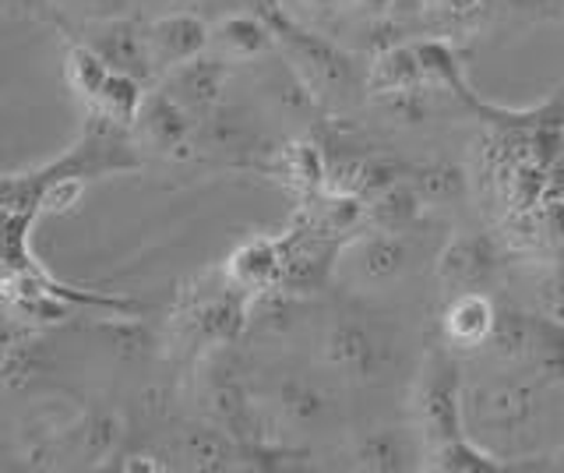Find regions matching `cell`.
Listing matches in <instances>:
<instances>
[{
	"label": "cell",
	"instance_id": "6da1fadb",
	"mask_svg": "<svg viewBox=\"0 0 564 473\" xmlns=\"http://www.w3.org/2000/svg\"><path fill=\"white\" fill-rule=\"evenodd\" d=\"M463 385H458V367L445 354V350H434L427 364L420 367V381H416V396H413V413H416V428L423 434L427 449H437L452 442V438L463 434Z\"/></svg>",
	"mask_w": 564,
	"mask_h": 473
},
{
	"label": "cell",
	"instance_id": "7a4b0ae2",
	"mask_svg": "<svg viewBox=\"0 0 564 473\" xmlns=\"http://www.w3.org/2000/svg\"><path fill=\"white\" fill-rule=\"evenodd\" d=\"M463 413L490 434H516L536 417V385L505 378L484 389H469L463 396Z\"/></svg>",
	"mask_w": 564,
	"mask_h": 473
},
{
	"label": "cell",
	"instance_id": "3957f363",
	"mask_svg": "<svg viewBox=\"0 0 564 473\" xmlns=\"http://www.w3.org/2000/svg\"><path fill=\"white\" fill-rule=\"evenodd\" d=\"M264 22L272 25L279 43L290 46V61L296 67V75L304 78L311 89H328V85H339L343 89L349 82V61L335 46L317 40L314 32L293 25V19H286V14H279L272 8L264 11Z\"/></svg>",
	"mask_w": 564,
	"mask_h": 473
},
{
	"label": "cell",
	"instance_id": "277c9868",
	"mask_svg": "<svg viewBox=\"0 0 564 473\" xmlns=\"http://www.w3.org/2000/svg\"><path fill=\"white\" fill-rule=\"evenodd\" d=\"M149 40V54H152V67L155 72H173L194 57H202L212 46V29L198 19V14L176 11V14H163L145 29Z\"/></svg>",
	"mask_w": 564,
	"mask_h": 473
},
{
	"label": "cell",
	"instance_id": "5b68a950",
	"mask_svg": "<svg viewBox=\"0 0 564 473\" xmlns=\"http://www.w3.org/2000/svg\"><path fill=\"white\" fill-rule=\"evenodd\" d=\"M85 43L96 50V54L110 64V72H123L145 82L155 67H152V54H149V40L145 29H138L128 19H117V14H106L102 22H96L88 29Z\"/></svg>",
	"mask_w": 564,
	"mask_h": 473
},
{
	"label": "cell",
	"instance_id": "8992f818",
	"mask_svg": "<svg viewBox=\"0 0 564 473\" xmlns=\"http://www.w3.org/2000/svg\"><path fill=\"white\" fill-rule=\"evenodd\" d=\"M226 89V64L223 57H194L181 67H173L166 78V96L191 114V120H198L219 107Z\"/></svg>",
	"mask_w": 564,
	"mask_h": 473
},
{
	"label": "cell",
	"instance_id": "52a82bcc",
	"mask_svg": "<svg viewBox=\"0 0 564 473\" xmlns=\"http://www.w3.org/2000/svg\"><path fill=\"white\" fill-rule=\"evenodd\" d=\"M349 269L364 287H388L410 269V248L402 237H395V230H381L378 237H367L352 248Z\"/></svg>",
	"mask_w": 564,
	"mask_h": 473
},
{
	"label": "cell",
	"instance_id": "ba28073f",
	"mask_svg": "<svg viewBox=\"0 0 564 473\" xmlns=\"http://www.w3.org/2000/svg\"><path fill=\"white\" fill-rule=\"evenodd\" d=\"M191 114L181 107V103H173L166 93H152L145 96V107H141L134 128H138V138L145 142L149 149H159V152H181L187 149V135H191Z\"/></svg>",
	"mask_w": 564,
	"mask_h": 473
},
{
	"label": "cell",
	"instance_id": "9c48e42d",
	"mask_svg": "<svg viewBox=\"0 0 564 473\" xmlns=\"http://www.w3.org/2000/svg\"><path fill=\"white\" fill-rule=\"evenodd\" d=\"M384 350L378 346V340L357 322H339L332 325V332L325 336V361L343 372L346 378H370L378 375Z\"/></svg>",
	"mask_w": 564,
	"mask_h": 473
},
{
	"label": "cell",
	"instance_id": "30bf717a",
	"mask_svg": "<svg viewBox=\"0 0 564 473\" xmlns=\"http://www.w3.org/2000/svg\"><path fill=\"white\" fill-rule=\"evenodd\" d=\"M494 266H498V255H494L487 237H458L448 244L445 255H441L437 276L445 287L466 293L473 287H480L484 279L494 272Z\"/></svg>",
	"mask_w": 564,
	"mask_h": 473
},
{
	"label": "cell",
	"instance_id": "8fae6325",
	"mask_svg": "<svg viewBox=\"0 0 564 473\" xmlns=\"http://www.w3.org/2000/svg\"><path fill=\"white\" fill-rule=\"evenodd\" d=\"M272 25L258 14H229L212 29V50L226 61H254L264 50H272Z\"/></svg>",
	"mask_w": 564,
	"mask_h": 473
},
{
	"label": "cell",
	"instance_id": "7c38bea8",
	"mask_svg": "<svg viewBox=\"0 0 564 473\" xmlns=\"http://www.w3.org/2000/svg\"><path fill=\"white\" fill-rule=\"evenodd\" d=\"M494 322H498V311H494L487 297L476 290H466V293H458L445 311V336H448V343L466 346V350L487 346Z\"/></svg>",
	"mask_w": 564,
	"mask_h": 473
},
{
	"label": "cell",
	"instance_id": "4fadbf2b",
	"mask_svg": "<svg viewBox=\"0 0 564 473\" xmlns=\"http://www.w3.org/2000/svg\"><path fill=\"white\" fill-rule=\"evenodd\" d=\"M427 82L423 75V64L420 54L410 46H388L384 54L370 64V75H367V89L370 93H413L416 85Z\"/></svg>",
	"mask_w": 564,
	"mask_h": 473
},
{
	"label": "cell",
	"instance_id": "5bb4252c",
	"mask_svg": "<svg viewBox=\"0 0 564 473\" xmlns=\"http://www.w3.org/2000/svg\"><path fill=\"white\" fill-rule=\"evenodd\" d=\"M533 343H536V314H522V311H498V322L490 329L487 350L494 361L501 364H519L533 357Z\"/></svg>",
	"mask_w": 564,
	"mask_h": 473
},
{
	"label": "cell",
	"instance_id": "9a60e30c",
	"mask_svg": "<svg viewBox=\"0 0 564 473\" xmlns=\"http://www.w3.org/2000/svg\"><path fill=\"white\" fill-rule=\"evenodd\" d=\"M93 103L102 117L117 120V125H123V128H134L141 107H145V89H141V78L123 75V72H110V78L102 82V89Z\"/></svg>",
	"mask_w": 564,
	"mask_h": 473
},
{
	"label": "cell",
	"instance_id": "2e32d148",
	"mask_svg": "<svg viewBox=\"0 0 564 473\" xmlns=\"http://www.w3.org/2000/svg\"><path fill=\"white\" fill-rule=\"evenodd\" d=\"M282 266H286V261H282V255L272 240H254L229 258V272H234L237 283L254 287V290L275 283V279L282 276Z\"/></svg>",
	"mask_w": 564,
	"mask_h": 473
},
{
	"label": "cell",
	"instance_id": "e0dca14e",
	"mask_svg": "<svg viewBox=\"0 0 564 473\" xmlns=\"http://www.w3.org/2000/svg\"><path fill=\"white\" fill-rule=\"evenodd\" d=\"M181 455L194 470H226L237 460V449L219 428H187L181 438Z\"/></svg>",
	"mask_w": 564,
	"mask_h": 473
},
{
	"label": "cell",
	"instance_id": "ac0fdd59",
	"mask_svg": "<svg viewBox=\"0 0 564 473\" xmlns=\"http://www.w3.org/2000/svg\"><path fill=\"white\" fill-rule=\"evenodd\" d=\"M413 460H416L413 445L395 431H375L357 445V466L364 470H384V473L410 470Z\"/></svg>",
	"mask_w": 564,
	"mask_h": 473
},
{
	"label": "cell",
	"instance_id": "d6986e66",
	"mask_svg": "<svg viewBox=\"0 0 564 473\" xmlns=\"http://www.w3.org/2000/svg\"><path fill=\"white\" fill-rule=\"evenodd\" d=\"M420 191L416 187H399L392 184L388 191H381V195H375V202H370L364 208V216L378 226V230H402V226H410L416 216H420Z\"/></svg>",
	"mask_w": 564,
	"mask_h": 473
},
{
	"label": "cell",
	"instance_id": "ffe728a7",
	"mask_svg": "<svg viewBox=\"0 0 564 473\" xmlns=\"http://www.w3.org/2000/svg\"><path fill=\"white\" fill-rule=\"evenodd\" d=\"M431 466L445 470V473H494L501 470V463H494V455L484 452L480 445H473L466 434L452 438V442L431 449Z\"/></svg>",
	"mask_w": 564,
	"mask_h": 473
},
{
	"label": "cell",
	"instance_id": "44dd1931",
	"mask_svg": "<svg viewBox=\"0 0 564 473\" xmlns=\"http://www.w3.org/2000/svg\"><path fill=\"white\" fill-rule=\"evenodd\" d=\"M64 75H67V85H70V89H75L78 96L96 99L99 89H102V82L110 78V64H106L88 43H78V46H70V50H67Z\"/></svg>",
	"mask_w": 564,
	"mask_h": 473
},
{
	"label": "cell",
	"instance_id": "7402d4cb",
	"mask_svg": "<svg viewBox=\"0 0 564 473\" xmlns=\"http://www.w3.org/2000/svg\"><path fill=\"white\" fill-rule=\"evenodd\" d=\"M536 372L554 381L564 389V322L551 319V314H543L536 319V343H533V357Z\"/></svg>",
	"mask_w": 564,
	"mask_h": 473
},
{
	"label": "cell",
	"instance_id": "603a6c76",
	"mask_svg": "<svg viewBox=\"0 0 564 473\" xmlns=\"http://www.w3.org/2000/svg\"><path fill=\"white\" fill-rule=\"evenodd\" d=\"M279 407L293 424H314V420L325 413V396L307 381H290L279 396Z\"/></svg>",
	"mask_w": 564,
	"mask_h": 473
},
{
	"label": "cell",
	"instance_id": "cb8c5ba5",
	"mask_svg": "<svg viewBox=\"0 0 564 473\" xmlns=\"http://www.w3.org/2000/svg\"><path fill=\"white\" fill-rule=\"evenodd\" d=\"M463 184H466L463 170L452 166V163H434V166L416 170V191H420V198L445 202V198L463 195Z\"/></svg>",
	"mask_w": 564,
	"mask_h": 473
},
{
	"label": "cell",
	"instance_id": "d4e9b609",
	"mask_svg": "<svg viewBox=\"0 0 564 473\" xmlns=\"http://www.w3.org/2000/svg\"><path fill=\"white\" fill-rule=\"evenodd\" d=\"M117 434H120L117 417H110V413L88 417L85 428H82V452L93 455V460H99V455H106L117 445Z\"/></svg>",
	"mask_w": 564,
	"mask_h": 473
},
{
	"label": "cell",
	"instance_id": "484cf974",
	"mask_svg": "<svg viewBox=\"0 0 564 473\" xmlns=\"http://www.w3.org/2000/svg\"><path fill=\"white\" fill-rule=\"evenodd\" d=\"M543 301H546V311H551V319L564 322V269L551 279V283H546Z\"/></svg>",
	"mask_w": 564,
	"mask_h": 473
},
{
	"label": "cell",
	"instance_id": "4316f807",
	"mask_svg": "<svg viewBox=\"0 0 564 473\" xmlns=\"http://www.w3.org/2000/svg\"><path fill=\"white\" fill-rule=\"evenodd\" d=\"M343 208H346L349 216H360V205L352 202V198H343ZM328 226H332V230H343V226H349V219H339V205L332 208V216H328Z\"/></svg>",
	"mask_w": 564,
	"mask_h": 473
},
{
	"label": "cell",
	"instance_id": "83f0119b",
	"mask_svg": "<svg viewBox=\"0 0 564 473\" xmlns=\"http://www.w3.org/2000/svg\"><path fill=\"white\" fill-rule=\"evenodd\" d=\"M434 8L452 11V14H469V11L480 8V0H434Z\"/></svg>",
	"mask_w": 564,
	"mask_h": 473
},
{
	"label": "cell",
	"instance_id": "f1b7e54d",
	"mask_svg": "<svg viewBox=\"0 0 564 473\" xmlns=\"http://www.w3.org/2000/svg\"><path fill=\"white\" fill-rule=\"evenodd\" d=\"M93 4H96V11H102V14H120L128 0H93Z\"/></svg>",
	"mask_w": 564,
	"mask_h": 473
},
{
	"label": "cell",
	"instance_id": "f546056e",
	"mask_svg": "<svg viewBox=\"0 0 564 473\" xmlns=\"http://www.w3.org/2000/svg\"><path fill=\"white\" fill-rule=\"evenodd\" d=\"M300 8H307V11H332L335 8V0H296Z\"/></svg>",
	"mask_w": 564,
	"mask_h": 473
},
{
	"label": "cell",
	"instance_id": "4dcf8cb0",
	"mask_svg": "<svg viewBox=\"0 0 564 473\" xmlns=\"http://www.w3.org/2000/svg\"><path fill=\"white\" fill-rule=\"evenodd\" d=\"M360 4L370 11V14H381V11H388V8H392L395 4V0H360Z\"/></svg>",
	"mask_w": 564,
	"mask_h": 473
},
{
	"label": "cell",
	"instance_id": "1f68e13d",
	"mask_svg": "<svg viewBox=\"0 0 564 473\" xmlns=\"http://www.w3.org/2000/svg\"><path fill=\"white\" fill-rule=\"evenodd\" d=\"M561 460H564V452H561Z\"/></svg>",
	"mask_w": 564,
	"mask_h": 473
}]
</instances>
